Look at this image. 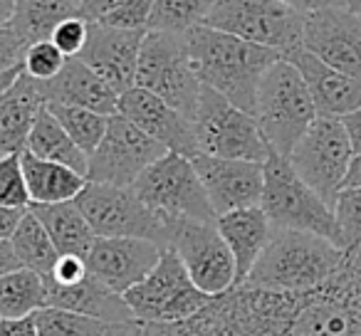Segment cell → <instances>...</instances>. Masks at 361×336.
<instances>
[{
    "label": "cell",
    "mask_w": 361,
    "mask_h": 336,
    "mask_svg": "<svg viewBox=\"0 0 361 336\" xmlns=\"http://www.w3.org/2000/svg\"><path fill=\"white\" fill-rule=\"evenodd\" d=\"M119 114H124L129 121H134L144 134L164 144L169 151L183 156H196V131H193V121L186 114H180L178 109L156 97L154 92L144 89V87H129L126 92L119 94Z\"/></svg>",
    "instance_id": "cell-17"
},
{
    "label": "cell",
    "mask_w": 361,
    "mask_h": 336,
    "mask_svg": "<svg viewBox=\"0 0 361 336\" xmlns=\"http://www.w3.org/2000/svg\"><path fill=\"white\" fill-rule=\"evenodd\" d=\"M346 252L314 232L272 228L265 250L243 285L275 292H307L344 267Z\"/></svg>",
    "instance_id": "cell-2"
},
{
    "label": "cell",
    "mask_w": 361,
    "mask_h": 336,
    "mask_svg": "<svg viewBox=\"0 0 361 336\" xmlns=\"http://www.w3.org/2000/svg\"><path fill=\"white\" fill-rule=\"evenodd\" d=\"M287 60L305 77L307 89L314 99L317 114L341 119V116L361 106V80L322 62L319 57L307 52L305 47L287 55Z\"/></svg>",
    "instance_id": "cell-19"
},
{
    "label": "cell",
    "mask_w": 361,
    "mask_h": 336,
    "mask_svg": "<svg viewBox=\"0 0 361 336\" xmlns=\"http://www.w3.org/2000/svg\"><path fill=\"white\" fill-rule=\"evenodd\" d=\"M198 154L223 156V158L260 161L270 156L265 136L250 111L235 106L231 99L203 85L198 109L193 114Z\"/></svg>",
    "instance_id": "cell-7"
},
{
    "label": "cell",
    "mask_w": 361,
    "mask_h": 336,
    "mask_svg": "<svg viewBox=\"0 0 361 336\" xmlns=\"http://www.w3.org/2000/svg\"><path fill=\"white\" fill-rule=\"evenodd\" d=\"M341 124H344L346 134H349L354 154H361V106L354 111H349L346 116H341Z\"/></svg>",
    "instance_id": "cell-42"
},
{
    "label": "cell",
    "mask_w": 361,
    "mask_h": 336,
    "mask_svg": "<svg viewBox=\"0 0 361 336\" xmlns=\"http://www.w3.org/2000/svg\"><path fill=\"white\" fill-rule=\"evenodd\" d=\"M216 225L221 235L226 237L233 257H235V287L245 282L252 265L257 262L260 252L265 250L267 240L272 235V223L267 220L265 211L260 206L238 208V211L223 213L216 218Z\"/></svg>",
    "instance_id": "cell-22"
},
{
    "label": "cell",
    "mask_w": 361,
    "mask_h": 336,
    "mask_svg": "<svg viewBox=\"0 0 361 336\" xmlns=\"http://www.w3.org/2000/svg\"><path fill=\"white\" fill-rule=\"evenodd\" d=\"M216 0H154L149 30L186 37L193 27L203 25Z\"/></svg>",
    "instance_id": "cell-30"
},
{
    "label": "cell",
    "mask_w": 361,
    "mask_h": 336,
    "mask_svg": "<svg viewBox=\"0 0 361 336\" xmlns=\"http://www.w3.org/2000/svg\"><path fill=\"white\" fill-rule=\"evenodd\" d=\"M302 47L326 65L361 80V15L346 6L307 13Z\"/></svg>",
    "instance_id": "cell-14"
},
{
    "label": "cell",
    "mask_w": 361,
    "mask_h": 336,
    "mask_svg": "<svg viewBox=\"0 0 361 336\" xmlns=\"http://www.w3.org/2000/svg\"><path fill=\"white\" fill-rule=\"evenodd\" d=\"M27 52V42L11 25H0V72L23 67Z\"/></svg>",
    "instance_id": "cell-38"
},
{
    "label": "cell",
    "mask_w": 361,
    "mask_h": 336,
    "mask_svg": "<svg viewBox=\"0 0 361 336\" xmlns=\"http://www.w3.org/2000/svg\"><path fill=\"white\" fill-rule=\"evenodd\" d=\"M336 225V247L349 255L361 242V188H341L331 203Z\"/></svg>",
    "instance_id": "cell-33"
},
{
    "label": "cell",
    "mask_w": 361,
    "mask_h": 336,
    "mask_svg": "<svg viewBox=\"0 0 361 336\" xmlns=\"http://www.w3.org/2000/svg\"><path fill=\"white\" fill-rule=\"evenodd\" d=\"M47 294H50L47 301H50L52 306L80 311V314L94 316V319L106 321V324L134 319L124 294H119V292L102 285L90 272H87L82 280H77L75 285H50V282H47Z\"/></svg>",
    "instance_id": "cell-23"
},
{
    "label": "cell",
    "mask_w": 361,
    "mask_h": 336,
    "mask_svg": "<svg viewBox=\"0 0 361 336\" xmlns=\"http://www.w3.org/2000/svg\"><path fill=\"white\" fill-rule=\"evenodd\" d=\"M0 156H3V154H0Z\"/></svg>",
    "instance_id": "cell-53"
},
{
    "label": "cell",
    "mask_w": 361,
    "mask_h": 336,
    "mask_svg": "<svg viewBox=\"0 0 361 336\" xmlns=\"http://www.w3.org/2000/svg\"><path fill=\"white\" fill-rule=\"evenodd\" d=\"M203 25L272 47L287 57L302 47L305 13L280 0H216Z\"/></svg>",
    "instance_id": "cell-9"
},
{
    "label": "cell",
    "mask_w": 361,
    "mask_h": 336,
    "mask_svg": "<svg viewBox=\"0 0 361 336\" xmlns=\"http://www.w3.org/2000/svg\"><path fill=\"white\" fill-rule=\"evenodd\" d=\"M260 208L265 211L272 228L314 232L331 242L336 237L331 203H326L310 183L297 176L287 156L275 151H270L265 158V186H262Z\"/></svg>",
    "instance_id": "cell-4"
},
{
    "label": "cell",
    "mask_w": 361,
    "mask_h": 336,
    "mask_svg": "<svg viewBox=\"0 0 361 336\" xmlns=\"http://www.w3.org/2000/svg\"><path fill=\"white\" fill-rule=\"evenodd\" d=\"M346 8H349L351 13H356V15H361V0H341Z\"/></svg>",
    "instance_id": "cell-50"
},
{
    "label": "cell",
    "mask_w": 361,
    "mask_h": 336,
    "mask_svg": "<svg viewBox=\"0 0 361 336\" xmlns=\"http://www.w3.org/2000/svg\"><path fill=\"white\" fill-rule=\"evenodd\" d=\"M151 11H154V0H124L119 8L106 13L99 23L121 27V30H149Z\"/></svg>",
    "instance_id": "cell-36"
},
{
    "label": "cell",
    "mask_w": 361,
    "mask_h": 336,
    "mask_svg": "<svg viewBox=\"0 0 361 336\" xmlns=\"http://www.w3.org/2000/svg\"><path fill=\"white\" fill-rule=\"evenodd\" d=\"M186 47L198 80L250 114L255 111L260 80L282 57L272 47L255 45L208 25L193 27L186 35Z\"/></svg>",
    "instance_id": "cell-1"
},
{
    "label": "cell",
    "mask_w": 361,
    "mask_h": 336,
    "mask_svg": "<svg viewBox=\"0 0 361 336\" xmlns=\"http://www.w3.org/2000/svg\"><path fill=\"white\" fill-rule=\"evenodd\" d=\"M13 8H16V0H0V25H6L11 20Z\"/></svg>",
    "instance_id": "cell-49"
},
{
    "label": "cell",
    "mask_w": 361,
    "mask_h": 336,
    "mask_svg": "<svg viewBox=\"0 0 361 336\" xmlns=\"http://www.w3.org/2000/svg\"><path fill=\"white\" fill-rule=\"evenodd\" d=\"M134 85L154 92L156 97L169 101L173 109H178L193 121L203 82L198 80L191 65L186 37L146 30Z\"/></svg>",
    "instance_id": "cell-6"
},
{
    "label": "cell",
    "mask_w": 361,
    "mask_h": 336,
    "mask_svg": "<svg viewBox=\"0 0 361 336\" xmlns=\"http://www.w3.org/2000/svg\"><path fill=\"white\" fill-rule=\"evenodd\" d=\"M27 213V208H8L0 206V240H11L16 228L20 225L23 216Z\"/></svg>",
    "instance_id": "cell-40"
},
{
    "label": "cell",
    "mask_w": 361,
    "mask_h": 336,
    "mask_svg": "<svg viewBox=\"0 0 361 336\" xmlns=\"http://www.w3.org/2000/svg\"><path fill=\"white\" fill-rule=\"evenodd\" d=\"M23 151H30L32 156L45 161H55V163H65L75 171H80L82 176H87V166H90V156L75 144L70 134L65 131V126L57 121V116L50 109H42L37 116L35 126H32L27 144Z\"/></svg>",
    "instance_id": "cell-26"
},
{
    "label": "cell",
    "mask_w": 361,
    "mask_h": 336,
    "mask_svg": "<svg viewBox=\"0 0 361 336\" xmlns=\"http://www.w3.org/2000/svg\"><path fill=\"white\" fill-rule=\"evenodd\" d=\"M169 247L206 294L218 297L235 287V257L216 220H176Z\"/></svg>",
    "instance_id": "cell-13"
},
{
    "label": "cell",
    "mask_w": 361,
    "mask_h": 336,
    "mask_svg": "<svg viewBox=\"0 0 361 336\" xmlns=\"http://www.w3.org/2000/svg\"><path fill=\"white\" fill-rule=\"evenodd\" d=\"M87 37H90V20L80 13V15L65 18V20L55 27L50 40L55 42L67 57H77L85 50Z\"/></svg>",
    "instance_id": "cell-37"
},
{
    "label": "cell",
    "mask_w": 361,
    "mask_h": 336,
    "mask_svg": "<svg viewBox=\"0 0 361 336\" xmlns=\"http://www.w3.org/2000/svg\"><path fill=\"white\" fill-rule=\"evenodd\" d=\"M11 245L18 257V265L30 267V270L40 272V275H50L57 257H60V250L55 247L52 237L47 235L45 225L37 220L30 208H27V213L23 216L16 232H13Z\"/></svg>",
    "instance_id": "cell-29"
},
{
    "label": "cell",
    "mask_w": 361,
    "mask_h": 336,
    "mask_svg": "<svg viewBox=\"0 0 361 336\" xmlns=\"http://www.w3.org/2000/svg\"><path fill=\"white\" fill-rule=\"evenodd\" d=\"M346 267H349L351 272H356V275H361V242L356 250H351L349 255H346Z\"/></svg>",
    "instance_id": "cell-48"
},
{
    "label": "cell",
    "mask_w": 361,
    "mask_h": 336,
    "mask_svg": "<svg viewBox=\"0 0 361 336\" xmlns=\"http://www.w3.org/2000/svg\"><path fill=\"white\" fill-rule=\"evenodd\" d=\"M75 201L90 220L97 237H146V240L159 242L161 247L171 245L173 225L156 216L131 191V186L87 181V186Z\"/></svg>",
    "instance_id": "cell-10"
},
{
    "label": "cell",
    "mask_w": 361,
    "mask_h": 336,
    "mask_svg": "<svg viewBox=\"0 0 361 336\" xmlns=\"http://www.w3.org/2000/svg\"><path fill=\"white\" fill-rule=\"evenodd\" d=\"M131 191L166 223L176 220H216L208 193L196 173L191 156L169 151L146 168Z\"/></svg>",
    "instance_id": "cell-5"
},
{
    "label": "cell",
    "mask_w": 361,
    "mask_h": 336,
    "mask_svg": "<svg viewBox=\"0 0 361 336\" xmlns=\"http://www.w3.org/2000/svg\"><path fill=\"white\" fill-rule=\"evenodd\" d=\"M47 106L42 82L20 72L11 89L0 97V154H20L40 111Z\"/></svg>",
    "instance_id": "cell-21"
},
{
    "label": "cell",
    "mask_w": 361,
    "mask_h": 336,
    "mask_svg": "<svg viewBox=\"0 0 361 336\" xmlns=\"http://www.w3.org/2000/svg\"><path fill=\"white\" fill-rule=\"evenodd\" d=\"M67 55L55 45L52 40H40L27 45L25 60H23V70L37 82H47L57 77V72L65 67Z\"/></svg>",
    "instance_id": "cell-35"
},
{
    "label": "cell",
    "mask_w": 361,
    "mask_h": 336,
    "mask_svg": "<svg viewBox=\"0 0 361 336\" xmlns=\"http://www.w3.org/2000/svg\"><path fill=\"white\" fill-rule=\"evenodd\" d=\"M285 6L295 8L300 13H314V11H322V8H331V6H344L341 0H280Z\"/></svg>",
    "instance_id": "cell-44"
},
{
    "label": "cell",
    "mask_w": 361,
    "mask_h": 336,
    "mask_svg": "<svg viewBox=\"0 0 361 336\" xmlns=\"http://www.w3.org/2000/svg\"><path fill=\"white\" fill-rule=\"evenodd\" d=\"M80 0H16L13 15L6 25H11L27 45L40 40H50L55 27L65 18L80 15Z\"/></svg>",
    "instance_id": "cell-27"
},
{
    "label": "cell",
    "mask_w": 361,
    "mask_h": 336,
    "mask_svg": "<svg viewBox=\"0 0 361 336\" xmlns=\"http://www.w3.org/2000/svg\"><path fill=\"white\" fill-rule=\"evenodd\" d=\"M35 324L40 336H102L109 324L80 311L62 309V306H42L35 311Z\"/></svg>",
    "instance_id": "cell-32"
},
{
    "label": "cell",
    "mask_w": 361,
    "mask_h": 336,
    "mask_svg": "<svg viewBox=\"0 0 361 336\" xmlns=\"http://www.w3.org/2000/svg\"><path fill=\"white\" fill-rule=\"evenodd\" d=\"M144 35L146 30H121L106 23L90 20V37L77 57L85 60L111 89L121 94L134 87Z\"/></svg>",
    "instance_id": "cell-18"
},
{
    "label": "cell",
    "mask_w": 361,
    "mask_h": 336,
    "mask_svg": "<svg viewBox=\"0 0 361 336\" xmlns=\"http://www.w3.org/2000/svg\"><path fill=\"white\" fill-rule=\"evenodd\" d=\"M20 158L32 203L75 201L82 193V188L87 186V176H82L80 171L65 163L37 158L30 151H20Z\"/></svg>",
    "instance_id": "cell-25"
},
{
    "label": "cell",
    "mask_w": 361,
    "mask_h": 336,
    "mask_svg": "<svg viewBox=\"0 0 361 336\" xmlns=\"http://www.w3.org/2000/svg\"><path fill=\"white\" fill-rule=\"evenodd\" d=\"M102 336H146V324L131 319V321H116V324H109L104 329Z\"/></svg>",
    "instance_id": "cell-43"
},
{
    "label": "cell",
    "mask_w": 361,
    "mask_h": 336,
    "mask_svg": "<svg viewBox=\"0 0 361 336\" xmlns=\"http://www.w3.org/2000/svg\"><path fill=\"white\" fill-rule=\"evenodd\" d=\"M124 299L141 324H169L198 314L213 297L198 290L178 255L166 247L154 270L124 292Z\"/></svg>",
    "instance_id": "cell-8"
},
{
    "label": "cell",
    "mask_w": 361,
    "mask_h": 336,
    "mask_svg": "<svg viewBox=\"0 0 361 336\" xmlns=\"http://www.w3.org/2000/svg\"><path fill=\"white\" fill-rule=\"evenodd\" d=\"M16 267H20V265H18V257H16V252H13L11 240H0V275L16 270Z\"/></svg>",
    "instance_id": "cell-46"
},
{
    "label": "cell",
    "mask_w": 361,
    "mask_h": 336,
    "mask_svg": "<svg viewBox=\"0 0 361 336\" xmlns=\"http://www.w3.org/2000/svg\"><path fill=\"white\" fill-rule=\"evenodd\" d=\"M30 203L20 154H3L0 156V206L30 208Z\"/></svg>",
    "instance_id": "cell-34"
},
{
    "label": "cell",
    "mask_w": 361,
    "mask_h": 336,
    "mask_svg": "<svg viewBox=\"0 0 361 336\" xmlns=\"http://www.w3.org/2000/svg\"><path fill=\"white\" fill-rule=\"evenodd\" d=\"M191 161L216 216L238 211V208L260 206L262 186H265V163L208 154H196L191 156Z\"/></svg>",
    "instance_id": "cell-15"
},
{
    "label": "cell",
    "mask_w": 361,
    "mask_h": 336,
    "mask_svg": "<svg viewBox=\"0 0 361 336\" xmlns=\"http://www.w3.org/2000/svg\"><path fill=\"white\" fill-rule=\"evenodd\" d=\"M47 280L45 275L30 267L0 275V314L3 316H32L47 306Z\"/></svg>",
    "instance_id": "cell-28"
},
{
    "label": "cell",
    "mask_w": 361,
    "mask_h": 336,
    "mask_svg": "<svg viewBox=\"0 0 361 336\" xmlns=\"http://www.w3.org/2000/svg\"><path fill=\"white\" fill-rule=\"evenodd\" d=\"M30 211L37 220L45 225L47 235L52 237L60 255H80L85 257L97 240L90 220L80 211L77 201L62 203H30Z\"/></svg>",
    "instance_id": "cell-24"
},
{
    "label": "cell",
    "mask_w": 361,
    "mask_h": 336,
    "mask_svg": "<svg viewBox=\"0 0 361 336\" xmlns=\"http://www.w3.org/2000/svg\"><path fill=\"white\" fill-rule=\"evenodd\" d=\"M164 250L146 237H97L85 262L92 277L124 294L154 270Z\"/></svg>",
    "instance_id": "cell-16"
},
{
    "label": "cell",
    "mask_w": 361,
    "mask_h": 336,
    "mask_svg": "<svg viewBox=\"0 0 361 336\" xmlns=\"http://www.w3.org/2000/svg\"><path fill=\"white\" fill-rule=\"evenodd\" d=\"M351 156L354 149L341 119L319 114L290 151L287 161L302 181L310 183L326 203H334V196L344 186Z\"/></svg>",
    "instance_id": "cell-11"
},
{
    "label": "cell",
    "mask_w": 361,
    "mask_h": 336,
    "mask_svg": "<svg viewBox=\"0 0 361 336\" xmlns=\"http://www.w3.org/2000/svg\"><path fill=\"white\" fill-rule=\"evenodd\" d=\"M0 336H40L35 316H3Z\"/></svg>",
    "instance_id": "cell-39"
},
{
    "label": "cell",
    "mask_w": 361,
    "mask_h": 336,
    "mask_svg": "<svg viewBox=\"0 0 361 336\" xmlns=\"http://www.w3.org/2000/svg\"><path fill=\"white\" fill-rule=\"evenodd\" d=\"M20 72H23V67H13V70L0 72V97H3L8 89H11V85L18 80V77H20Z\"/></svg>",
    "instance_id": "cell-47"
},
{
    "label": "cell",
    "mask_w": 361,
    "mask_h": 336,
    "mask_svg": "<svg viewBox=\"0 0 361 336\" xmlns=\"http://www.w3.org/2000/svg\"><path fill=\"white\" fill-rule=\"evenodd\" d=\"M124 0H80V11L87 20H102L106 13L119 8Z\"/></svg>",
    "instance_id": "cell-41"
},
{
    "label": "cell",
    "mask_w": 361,
    "mask_h": 336,
    "mask_svg": "<svg viewBox=\"0 0 361 336\" xmlns=\"http://www.w3.org/2000/svg\"><path fill=\"white\" fill-rule=\"evenodd\" d=\"M0 319H3V314H0Z\"/></svg>",
    "instance_id": "cell-52"
},
{
    "label": "cell",
    "mask_w": 361,
    "mask_h": 336,
    "mask_svg": "<svg viewBox=\"0 0 361 336\" xmlns=\"http://www.w3.org/2000/svg\"><path fill=\"white\" fill-rule=\"evenodd\" d=\"M42 92L47 104L85 106L106 116L119 114V92L111 89L80 57H67L57 77L42 82Z\"/></svg>",
    "instance_id": "cell-20"
},
{
    "label": "cell",
    "mask_w": 361,
    "mask_h": 336,
    "mask_svg": "<svg viewBox=\"0 0 361 336\" xmlns=\"http://www.w3.org/2000/svg\"><path fill=\"white\" fill-rule=\"evenodd\" d=\"M341 188H361V154H354L349 161V168H346L344 186Z\"/></svg>",
    "instance_id": "cell-45"
},
{
    "label": "cell",
    "mask_w": 361,
    "mask_h": 336,
    "mask_svg": "<svg viewBox=\"0 0 361 336\" xmlns=\"http://www.w3.org/2000/svg\"><path fill=\"white\" fill-rule=\"evenodd\" d=\"M356 336H361V331H359V334H356Z\"/></svg>",
    "instance_id": "cell-51"
},
{
    "label": "cell",
    "mask_w": 361,
    "mask_h": 336,
    "mask_svg": "<svg viewBox=\"0 0 361 336\" xmlns=\"http://www.w3.org/2000/svg\"><path fill=\"white\" fill-rule=\"evenodd\" d=\"M164 154H169V149L144 134L134 121L124 114H111L99 146L90 154L87 181L131 186Z\"/></svg>",
    "instance_id": "cell-12"
},
{
    "label": "cell",
    "mask_w": 361,
    "mask_h": 336,
    "mask_svg": "<svg viewBox=\"0 0 361 336\" xmlns=\"http://www.w3.org/2000/svg\"><path fill=\"white\" fill-rule=\"evenodd\" d=\"M47 109L57 116L67 134L75 139V144L85 151L87 156L99 146L102 136H104L106 126H109V116L99 114L94 109H85V106H67V104H47Z\"/></svg>",
    "instance_id": "cell-31"
},
{
    "label": "cell",
    "mask_w": 361,
    "mask_h": 336,
    "mask_svg": "<svg viewBox=\"0 0 361 336\" xmlns=\"http://www.w3.org/2000/svg\"><path fill=\"white\" fill-rule=\"evenodd\" d=\"M252 116L270 151L280 156H290L302 134L319 116L305 77L287 57H280L260 80Z\"/></svg>",
    "instance_id": "cell-3"
}]
</instances>
